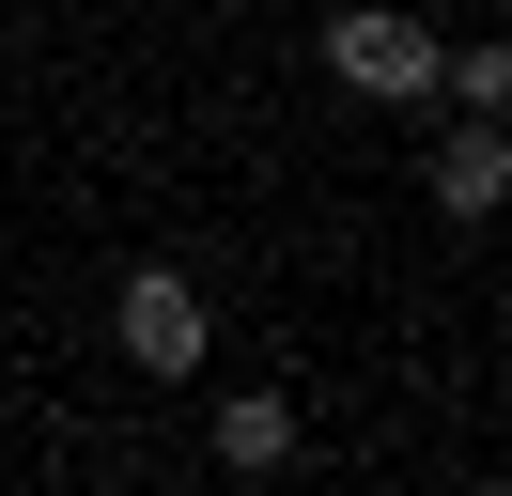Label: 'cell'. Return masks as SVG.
I'll use <instances>...</instances> for the list:
<instances>
[{"label":"cell","instance_id":"6da1fadb","mask_svg":"<svg viewBox=\"0 0 512 496\" xmlns=\"http://www.w3.org/2000/svg\"><path fill=\"white\" fill-rule=\"evenodd\" d=\"M326 62H342L357 93H435V62H450V47H435L419 16H388V0H357V16L326 31Z\"/></svg>","mask_w":512,"mask_h":496},{"label":"cell","instance_id":"7a4b0ae2","mask_svg":"<svg viewBox=\"0 0 512 496\" xmlns=\"http://www.w3.org/2000/svg\"><path fill=\"white\" fill-rule=\"evenodd\" d=\"M125 357H140V372H202V295H187L171 264L125 279Z\"/></svg>","mask_w":512,"mask_h":496},{"label":"cell","instance_id":"3957f363","mask_svg":"<svg viewBox=\"0 0 512 496\" xmlns=\"http://www.w3.org/2000/svg\"><path fill=\"white\" fill-rule=\"evenodd\" d=\"M295 450V403L280 388H249V403H218V465H249V481H264V465H280Z\"/></svg>","mask_w":512,"mask_h":496},{"label":"cell","instance_id":"277c9868","mask_svg":"<svg viewBox=\"0 0 512 496\" xmlns=\"http://www.w3.org/2000/svg\"><path fill=\"white\" fill-rule=\"evenodd\" d=\"M497 186H512V155H497V140H481V124H466V140L435 155V202H450V217H481V202H497Z\"/></svg>","mask_w":512,"mask_h":496}]
</instances>
